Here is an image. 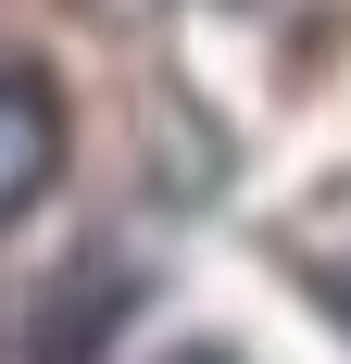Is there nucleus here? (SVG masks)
Returning a JSON list of instances; mask_svg holds the SVG:
<instances>
[{
  "mask_svg": "<svg viewBox=\"0 0 351 364\" xmlns=\"http://www.w3.org/2000/svg\"><path fill=\"white\" fill-rule=\"evenodd\" d=\"M126 314H139V277H126V252H113V239H88V252H75L63 277L38 289V327H26V352H38V364H101Z\"/></svg>",
  "mask_w": 351,
  "mask_h": 364,
  "instance_id": "1",
  "label": "nucleus"
},
{
  "mask_svg": "<svg viewBox=\"0 0 351 364\" xmlns=\"http://www.w3.org/2000/svg\"><path fill=\"white\" fill-rule=\"evenodd\" d=\"M50 176H63V101H50V75L0 63V226L26 214Z\"/></svg>",
  "mask_w": 351,
  "mask_h": 364,
  "instance_id": "2",
  "label": "nucleus"
},
{
  "mask_svg": "<svg viewBox=\"0 0 351 364\" xmlns=\"http://www.w3.org/2000/svg\"><path fill=\"white\" fill-rule=\"evenodd\" d=\"M276 252L301 264V289H314L326 314H339V327H351V176H326L314 201H301V214L276 226Z\"/></svg>",
  "mask_w": 351,
  "mask_h": 364,
  "instance_id": "3",
  "label": "nucleus"
},
{
  "mask_svg": "<svg viewBox=\"0 0 351 364\" xmlns=\"http://www.w3.org/2000/svg\"><path fill=\"white\" fill-rule=\"evenodd\" d=\"M163 364H239V352H226V339H188V352H163Z\"/></svg>",
  "mask_w": 351,
  "mask_h": 364,
  "instance_id": "4",
  "label": "nucleus"
}]
</instances>
